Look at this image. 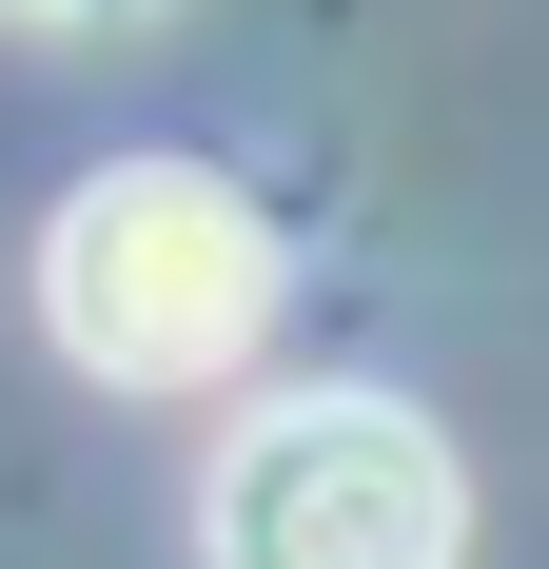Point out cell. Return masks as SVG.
Listing matches in <instances>:
<instances>
[{
    "instance_id": "3",
    "label": "cell",
    "mask_w": 549,
    "mask_h": 569,
    "mask_svg": "<svg viewBox=\"0 0 549 569\" xmlns=\"http://www.w3.org/2000/svg\"><path fill=\"white\" fill-rule=\"evenodd\" d=\"M40 20H99V40H118V20H158V0H40Z\"/></svg>"
},
{
    "instance_id": "1",
    "label": "cell",
    "mask_w": 549,
    "mask_h": 569,
    "mask_svg": "<svg viewBox=\"0 0 549 569\" xmlns=\"http://www.w3.org/2000/svg\"><path fill=\"white\" fill-rule=\"evenodd\" d=\"M40 335L99 393H217L274 335V217L197 158H118L40 217Z\"/></svg>"
},
{
    "instance_id": "2",
    "label": "cell",
    "mask_w": 549,
    "mask_h": 569,
    "mask_svg": "<svg viewBox=\"0 0 549 569\" xmlns=\"http://www.w3.org/2000/svg\"><path fill=\"white\" fill-rule=\"evenodd\" d=\"M197 550L217 569H451L471 550V471L412 393H274L197 471Z\"/></svg>"
}]
</instances>
